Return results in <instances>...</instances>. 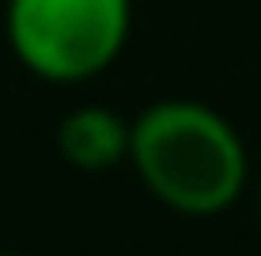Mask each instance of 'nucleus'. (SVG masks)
<instances>
[{"mask_svg":"<svg viewBox=\"0 0 261 256\" xmlns=\"http://www.w3.org/2000/svg\"><path fill=\"white\" fill-rule=\"evenodd\" d=\"M130 0H5V45L31 75L81 86L121 61Z\"/></svg>","mask_w":261,"mask_h":256,"instance_id":"2","label":"nucleus"},{"mask_svg":"<svg viewBox=\"0 0 261 256\" xmlns=\"http://www.w3.org/2000/svg\"><path fill=\"white\" fill-rule=\"evenodd\" d=\"M56 151H61L75 171L86 176H100L111 166L130 161V121L111 106H75L65 111L61 126H56Z\"/></svg>","mask_w":261,"mask_h":256,"instance_id":"3","label":"nucleus"},{"mask_svg":"<svg viewBox=\"0 0 261 256\" xmlns=\"http://www.w3.org/2000/svg\"><path fill=\"white\" fill-rule=\"evenodd\" d=\"M130 171L166 211L211 221L251 186V151L236 121L206 100L171 96L130 116Z\"/></svg>","mask_w":261,"mask_h":256,"instance_id":"1","label":"nucleus"},{"mask_svg":"<svg viewBox=\"0 0 261 256\" xmlns=\"http://www.w3.org/2000/svg\"><path fill=\"white\" fill-rule=\"evenodd\" d=\"M256 216H261V176H256Z\"/></svg>","mask_w":261,"mask_h":256,"instance_id":"4","label":"nucleus"}]
</instances>
